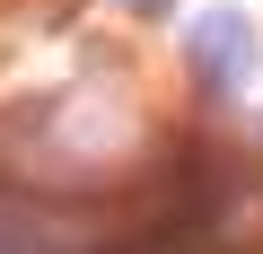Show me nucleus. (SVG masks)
<instances>
[{"mask_svg": "<svg viewBox=\"0 0 263 254\" xmlns=\"http://www.w3.org/2000/svg\"><path fill=\"white\" fill-rule=\"evenodd\" d=\"M254 62H263V35H254L246 9H211V18L193 27V79H202L211 96H237V88L254 79Z\"/></svg>", "mask_w": 263, "mask_h": 254, "instance_id": "1", "label": "nucleus"}, {"mask_svg": "<svg viewBox=\"0 0 263 254\" xmlns=\"http://www.w3.org/2000/svg\"><path fill=\"white\" fill-rule=\"evenodd\" d=\"M123 9H132V18H167L176 0H123Z\"/></svg>", "mask_w": 263, "mask_h": 254, "instance_id": "2", "label": "nucleus"}]
</instances>
